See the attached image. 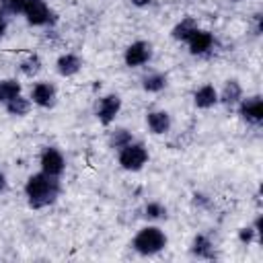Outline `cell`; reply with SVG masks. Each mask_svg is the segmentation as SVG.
I'll use <instances>...</instances> for the list:
<instances>
[{"label": "cell", "mask_w": 263, "mask_h": 263, "mask_svg": "<svg viewBox=\"0 0 263 263\" xmlns=\"http://www.w3.org/2000/svg\"><path fill=\"white\" fill-rule=\"evenodd\" d=\"M193 103L197 109H212L218 103V90L214 88V84H201L193 92Z\"/></svg>", "instance_id": "15"}, {"label": "cell", "mask_w": 263, "mask_h": 263, "mask_svg": "<svg viewBox=\"0 0 263 263\" xmlns=\"http://www.w3.org/2000/svg\"><path fill=\"white\" fill-rule=\"evenodd\" d=\"M193 203L199 205V208H205V205L210 203V199H208V195H203V193H193Z\"/></svg>", "instance_id": "25"}, {"label": "cell", "mask_w": 263, "mask_h": 263, "mask_svg": "<svg viewBox=\"0 0 263 263\" xmlns=\"http://www.w3.org/2000/svg\"><path fill=\"white\" fill-rule=\"evenodd\" d=\"M144 216L148 220H162V218H166V208L160 201H148L144 205Z\"/></svg>", "instance_id": "22"}, {"label": "cell", "mask_w": 263, "mask_h": 263, "mask_svg": "<svg viewBox=\"0 0 263 263\" xmlns=\"http://www.w3.org/2000/svg\"><path fill=\"white\" fill-rule=\"evenodd\" d=\"M21 82L16 80V78H4V80H0V103L4 105V103H8L10 99H14V97H18L21 95Z\"/></svg>", "instance_id": "19"}, {"label": "cell", "mask_w": 263, "mask_h": 263, "mask_svg": "<svg viewBox=\"0 0 263 263\" xmlns=\"http://www.w3.org/2000/svg\"><path fill=\"white\" fill-rule=\"evenodd\" d=\"M60 193H62L60 177H51L43 171L31 175L25 183V197H27L29 208H33V210H43V208L55 203Z\"/></svg>", "instance_id": "1"}, {"label": "cell", "mask_w": 263, "mask_h": 263, "mask_svg": "<svg viewBox=\"0 0 263 263\" xmlns=\"http://www.w3.org/2000/svg\"><path fill=\"white\" fill-rule=\"evenodd\" d=\"M232 2H238V0H232Z\"/></svg>", "instance_id": "29"}, {"label": "cell", "mask_w": 263, "mask_h": 263, "mask_svg": "<svg viewBox=\"0 0 263 263\" xmlns=\"http://www.w3.org/2000/svg\"><path fill=\"white\" fill-rule=\"evenodd\" d=\"M197 29H199V27H197V21H195L193 16H185V18H181V21L173 27L171 35H173L175 41H183V43H187L189 37H191Z\"/></svg>", "instance_id": "16"}, {"label": "cell", "mask_w": 263, "mask_h": 263, "mask_svg": "<svg viewBox=\"0 0 263 263\" xmlns=\"http://www.w3.org/2000/svg\"><path fill=\"white\" fill-rule=\"evenodd\" d=\"M6 187H8V181H6V175L0 171V193L2 191H6Z\"/></svg>", "instance_id": "28"}, {"label": "cell", "mask_w": 263, "mask_h": 263, "mask_svg": "<svg viewBox=\"0 0 263 263\" xmlns=\"http://www.w3.org/2000/svg\"><path fill=\"white\" fill-rule=\"evenodd\" d=\"M27 0H0V10L4 14H23Z\"/></svg>", "instance_id": "23"}, {"label": "cell", "mask_w": 263, "mask_h": 263, "mask_svg": "<svg viewBox=\"0 0 263 263\" xmlns=\"http://www.w3.org/2000/svg\"><path fill=\"white\" fill-rule=\"evenodd\" d=\"M6 29H8V21H6V14L0 10V39L6 35Z\"/></svg>", "instance_id": "26"}, {"label": "cell", "mask_w": 263, "mask_h": 263, "mask_svg": "<svg viewBox=\"0 0 263 263\" xmlns=\"http://www.w3.org/2000/svg\"><path fill=\"white\" fill-rule=\"evenodd\" d=\"M55 70L60 76L64 78H70V76H76L80 70H82V58L78 53H62L58 60H55Z\"/></svg>", "instance_id": "10"}, {"label": "cell", "mask_w": 263, "mask_h": 263, "mask_svg": "<svg viewBox=\"0 0 263 263\" xmlns=\"http://www.w3.org/2000/svg\"><path fill=\"white\" fill-rule=\"evenodd\" d=\"M39 164H41V171L47 173V175H51V177H62V173L66 171V158L53 146H47V148L41 150Z\"/></svg>", "instance_id": "7"}, {"label": "cell", "mask_w": 263, "mask_h": 263, "mask_svg": "<svg viewBox=\"0 0 263 263\" xmlns=\"http://www.w3.org/2000/svg\"><path fill=\"white\" fill-rule=\"evenodd\" d=\"M23 16L33 27H45V25L53 23V10L47 6L45 0H27Z\"/></svg>", "instance_id": "4"}, {"label": "cell", "mask_w": 263, "mask_h": 263, "mask_svg": "<svg viewBox=\"0 0 263 263\" xmlns=\"http://www.w3.org/2000/svg\"><path fill=\"white\" fill-rule=\"evenodd\" d=\"M146 125H148L150 134L162 136V134H166V132L171 129L173 121H171V115H168L166 111L158 109V111H150V113L146 115Z\"/></svg>", "instance_id": "13"}, {"label": "cell", "mask_w": 263, "mask_h": 263, "mask_svg": "<svg viewBox=\"0 0 263 263\" xmlns=\"http://www.w3.org/2000/svg\"><path fill=\"white\" fill-rule=\"evenodd\" d=\"M4 109H6V113L12 115V117H25V115L31 111V99L18 95V97L10 99L8 103H4Z\"/></svg>", "instance_id": "17"}, {"label": "cell", "mask_w": 263, "mask_h": 263, "mask_svg": "<svg viewBox=\"0 0 263 263\" xmlns=\"http://www.w3.org/2000/svg\"><path fill=\"white\" fill-rule=\"evenodd\" d=\"M31 103L47 109L55 103V86L51 82H35L31 88Z\"/></svg>", "instance_id": "9"}, {"label": "cell", "mask_w": 263, "mask_h": 263, "mask_svg": "<svg viewBox=\"0 0 263 263\" xmlns=\"http://www.w3.org/2000/svg\"><path fill=\"white\" fill-rule=\"evenodd\" d=\"M134 6H138V8H146V6H150L154 0H129Z\"/></svg>", "instance_id": "27"}, {"label": "cell", "mask_w": 263, "mask_h": 263, "mask_svg": "<svg viewBox=\"0 0 263 263\" xmlns=\"http://www.w3.org/2000/svg\"><path fill=\"white\" fill-rule=\"evenodd\" d=\"M142 88H144L146 92L156 95V92H160V90L166 88V76L160 74V72H150V74H146V76L142 78Z\"/></svg>", "instance_id": "18"}, {"label": "cell", "mask_w": 263, "mask_h": 263, "mask_svg": "<svg viewBox=\"0 0 263 263\" xmlns=\"http://www.w3.org/2000/svg\"><path fill=\"white\" fill-rule=\"evenodd\" d=\"M150 154H148V148L142 144V142H136L132 140L127 146H123L121 150H117V162L123 171H129V173H138L144 168V164L148 162Z\"/></svg>", "instance_id": "3"}, {"label": "cell", "mask_w": 263, "mask_h": 263, "mask_svg": "<svg viewBox=\"0 0 263 263\" xmlns=\"http://www.w3.org/2000/svg\"><path fill=\"white\" fill-rule=\"evenodd\" d=\"M189 253L195 257V259H203V261H210L216 257V249H214V242L208 234H195L193 240H191V247H189Z\"/></svg>", "instance_id": "12"}, {"label": "cell", "mask_w": 263, "mask_h": 263, "mask_svg": "<svg viewBox=\"0 0 263 263\" xmlns=\"http://www.w3.org/2000/svg\"><path fill=\"white\" fill-rule=\"evenodd\" d=\"M132 140H134V136H132L129 129H125V127H117V129H113V132L109 134V148H113V150H121V148L127 146Z\"/></svg>", "instance_id": "20"}, {"label": "cell", "mask_w": 263, "mask_h": 263, "mask_svg": "<svg viewBox=\"0 0 263 263\" xmlns=\"http://www.w3.org/2000/svg\"><path fill=\"white\" fill-rule=\"evenodd\" d=\"M257 238H259V234L255 232L253 226H242V228L238 230V240H240L242 245H251V242H255Z\"/></svg>", "instance_id": "24"}, {"label": "cell", "mask_w": 263, "mask_h": 263, "mask_svg": "<svg viewBox=\"0 0 263 263\" xmlns=\"http://www.w3.org/2000/svg\"><path fill=\"white\" fill-rule=\"evenodd\" d=\"M240 99H242V86H240V82L234 80V78L232 80H226L224 86H222V90L218 92V103H222L226 107H234V105L240 103Z\"/></svg>", "instance_id": "14"}, {"label": "cell", "mask_w": 263, "mask_h": 263, "mask_svg": "<svg viewBox=\"0 0 263 263\" xmlns=\"http://www.w3.org/2000/svg\"><path fill=\"white\" fill-rule=\"evenodd\" d=\"M152 58V45L148 41H134L123 51V62L127 68H140Z\"/></svg>", "instance_id": "6"}, {"label": "cell", "mask_w": 263, "mask_h": 263, "mask_svg": "<svg viewBox=\"0 0 263 263\" xmlns=\"http://www.w3.org/2000/svg\"><path fill=\"white\" fill-rule=\"evenodd\" d=\"M238 115L242 121H247L249 125H259L263 121V103L259 95L240 99L238 103Z\"/></svg>", "instance_id": "8"}, {"label": "cell", "mask_w": 263, "mask_h": 263, "mask_svg": "<svg viewBox=\"0 0 263 263\" xmlns=\"http://www.w3.org/2000/svg\"><path fill=\"white\" fill-rule=\"evenodd\" d=\"M166 245H168V238H166L164 230L158 226H144L132 238V249L142 257L158 255L166 249Z\"/></svg>", "instance_id": "2"}, {"label": "cell", "mask_w": 263, "mask_h": 263, "mask_svg": "<svg viewBox=\"0 0 263 263\" xmlns=\"http://www.w3.org/2000/svg\"><path fill=\"white\" fill-rule=\"evenodd\" d=\"M21 72H23L25 76H29V78L37 76V74L41 72V58H39L37 53H29V55L21 62Z\"/></svg>", "instance_id": "21"}, {"label": "cell", "mask_w": 263, "mask_h": 263, "mask_svg": "<svg viewBox=\"0 0 263 263\" xmlns=\"http://www.w3.org/2000/svg\"><path fill=\"white\" fill-rule=\"evenodd\" d=\"M187 45H189V53H191V55H203V53H208V51L214 47V35H212L210 31L197 29V31L189 37Z\"/></svg>", "instance_id": "11"}, {"label": "cell", "mask_w": 263, "mask_h": 263, "mask_svg": "<svg viewBox=\"0 0 263 263\" xmlns=\"http://www.w3.org/2000/svg\"><path fill=\"white\" fill-rule=\"evenodd\" d=\"M119 111H121V97L115 95V92L101 97L99 103H97V109H95L97 119L103 125H111L115 121V117L119 115Z\"/></svg>", "instance_id": "5"}]
</instances>
